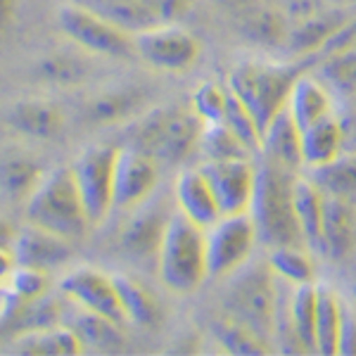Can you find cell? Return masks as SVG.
<instances>
[{"mask_svg": "<svg viewBox=\"0 0 356 356\" xmlns=\"http://www.w3.org/2000/svg\"><path fill=\"white\" fill-rule=\"evenodd\" d=\"M295 181L297 174L285 166L266 159L257 166V188L250 214L264 245L278 247L304 243L295 214Z\"/></svg>", "mask_w": 356, "mask_h": 356, "instance_id": "obj_1", "label": "cell"}, {"mask_svg": "<svg viewBox=\"0 0 356 356\" xmlns=\"http://www.w3.org/2000/svg\"><path fill=\"white\" fill-rule=\"evenodd\" d=\"M202 119L183 107H159L143 114L126 134V145L150 154L157 162L181 164L200 147Z\"/></svg>", "mask_w": 356, "mask_h": 356, "instance_id": "obj_2", "label": "cell"}, {"mask_svg": "<svg viewBox=\"0 0 356 356\" xmlns=\"http://www.w3.org/2000/svg\"><path fill=\"white\" fill-rule=\"evenodd\" d=\"M300 74L302 67L297 65L243 60L233 67L228 88L252 112L264 134L266 126L288 107L290 90Z\"/></svg>", "mask_w": 356, "mask_h": 356, "instance_id": "obj_3", "label": "cell"}, {"mask_svg": "<svg viewBox=\"0 0 356 356\" xmlns=\"http://www.w3.org/2000/svg\"><path fill=\"white\" fill-rule=\"evenodd\" d=\"M157 271L171 292L191 295L209 275L207 266V233L197 223L176 211L166 226L157 254Z\"/></svg>", "mask_w": 356, "mask_h": 356, "instance_id": "obj_4", "label": "cell"}, {"mask_svg": "<svg viewBox=\"0 0 356 356\" xmlns=\"http://www.w3.org/2000/svg\"><path fill=\"white\" fill-rule=\"evenodd\" d=\"M228 278L231 283L226 290V307L233 318L250 323L266 337H273L283 290L268 259H250Z\"/></svg>", "mask_w": 356, "mask_h": 356, "instance_id": "obj_5", "label": "cell"}, {"mask_svg": "<svg viewBox=\"0 0 356 356\" xmlns=\"http://www.w3.org/2000/svg\"><path fill=\"white\" fill-rule=\"evenodd\" d=\"M26 221L67 240L83 238L90 221L74 181L72 166L43 176L41 186L26 200Z\"/></svg>", "mask_w": 356, "mask_h": 356, "instance_id": "obj_6", "label": "cell"}, {"mask_svg": "<svg viewBox=\"0 0 356 356\" xmlns=\"http://www.w3.org/2000/svg\"><path fill=\"white\" fill-rule=\"evenodd\" d=\"M57 24H60L62 33L72 38L86 53L122 57V60L136 55L134 33L83 3L62 5L57 10Z\"/></svg>", "mask_w": 356, "mask_h": 356, "instance_id": "obj_7", "label": "cell"}, {"mask_svg": "<svg viewBox=\"0 0 356 356\" xmlns=\"http://www.w3.org/2000/svg\"><path fill=\"white\" fill-rule=\"evenodd\" d=\"M207 266L214 278H228L254 257L259 231L252 214H223L207 228Z\"/></svg>", "mask_w": 356, "mask_h": 356, "instance_id": "obj_8", "label": "cell"}, {"mask_svg": "<svg viewBox=\"0 0 356 356\" xmlns=\"http://www.w3.org/2000/svg\"><path fill=\"white\" fill-rule=\"evenodd\" d=\"M119 147L90 145L72 164V174L81 193L90 226H100L114 209V164Z\"/></svg>", "mask_w": 356, "mask_h": 356, "instance_id": "obj_9", "label": "cell"}, {"mask_svg": "<svg viewBox=\"0 0 356 356\" xmlns=\"http://www.w3.org/2000/svg\"><path fill=\"white\" fill-rule=\"evenodd\" d=\"M136 55L162 72H186L200 57V41L176 22L134 33Z\"/></svg>", "mask_w": 356, "mask_h": 356, "instance_id": "obj_10", "label": "cell"}, {"mask_svg": "<svg viewBox=\"0 0 356 356\" xmlns=\"http://www.w3.org/2000/svg\"><path fill=\"white\" fill-rule=\"evenodd\" d=\"M157 159L131 145L119 147L114 164V209H138L157 188Z\"/></svg>", "mask_w": 356, "mask_h": 356, "instance_id": "obj_11", "label": "cell"}, {"mask_svg": "<svg viewBox=\"0 0 356 356\" xmlns=\"http://www.w3.org/2000/svg\"><path fill=\"white\" fill-rule=\"evenodd\" d=\"M60 292L72 304H79L88 312L126 323L122 300H119L117 285H114V278L110 273H102L90 266L74 268L60 280Z\"/></svg>", "mask_w": 356, "mask_h": 356, "instance_id": "obj_12", "label": "cell"}, {"mask_svg": "<svg viewBox=\"0 0 356 356\" xmlns=\"http://www.w3.org/2000/svg\"><path fill=\"white\" fill-rule=\"evenodd\" d=\"M204 174L211 183L221 214H247L254 200L257 166L250 159H228V162H207Z\"/></svg>", "mask_w": 356, "mask_h": 356, "instance_id": "obj_13", "label": "cell"}, {"mask_svg": "<svg viewBox=\"0 0 356 356\" xmlns=\"http://www.w3.org/2000/svg\"><path fill=\"white\" fill-rule=\"evenodd\" d=\"M138 214L129 221V226L122 233V250L134 259L157 261L159 247H162L166 226L171 221V211L164 209V204H147L138 207Z\"/></svg>", "mask_w": 356, "mask_h": 356, "instance_id": "obj_14", "label": "cell"}, {"mask_svg": "<svg viewBox=\"0 0 356 356\" xmlns=\"http://www.w3.org/2000/svg\"><path fill=\"white\" fill-rule=\"evenodd\" d=\"M176 207L186 219L197 223L200 228H209L211 223L221 219V207L216 202V195L211 191V183L204 169H186L176 178Z\"/></svg>", "mask_w": 356, "mask_h": 356, "instance_id": "obj_15", "label": "cell"}, {"mask_svg": "<svg viewBox=\"0 0 356 356\" xmlns=\"http://www.w3.org/2000/svg\"><path fill=\"white\" fill-rule=\"evenodd\" d=\"M13 250L17 264L50 271V268L60 266L72 257V240L26 221V226L19 228V233H17Z\"/></svg>", "mask_w": 356, "mask_h": 356, "instance_id": "obj_16", "label": "cell"}, {"mask_svg": "<svg viewBox=\"0 0 356 356\" xmlns=\"http://www.w3.org/2000/svg\"><path fill=\"white\" fill-rule=\"evenodd\" d=\"M356 243V211L352 200L337 197L325 193V216L323 235H321V252L330 259H344L352 254Z\"/></svg>", "mask_w": 356, "mask_h": 356, "instance_id": "obj_17", "label": "cell"}, {"mask_svg": "<svg viewBox=\"0 0 356 356\" xmlns=\"http://www.w3.org/2000/svg\"><path fill=\"white\" fill-rule=\"evenodd\" d=\"M261 157L266 162H273L285 169L297 171L304 166V152H302V129L292 119V114L285 107L266 131L261 134Z\"/></svg>", "mask_w": 356, "mask_h": 356, "instance_id": "obj_18", "label": "cell"}, {"mask_svg": "<svg viewBox=\"0 0 356 356\" xmlns=\"http://www.w3.org/2000/svg\"><path fill=\"white\" fill-rule=\"evenodd\" d=\"M74 312L65 314V323L74 328L81 337L86 349H95V352H122L126 344V335L122 332V323L114 318H107L102 314L88 312V309L74 304Z\"/></svg>", "mask_w": 356, "mask_h": 356, "instance_id": "obj_19", "label": "cell"}, {"mask_svg": "<svg viewBox=\"0 0 356 356\" xmlns=\"http://www.w3.org/2000/svg\"><path fill=\"white\" fill-rule=\"evenodd\" d=\"M10 342L13 344L8 347V352L22 356H76L86 352L81 337L67 323L24 332V335L13 337Z\"/></svg>", "mask_w": 356, "mask_h": 356, "instance_id": "obj_20", "label": "cell"}, {"mask_svg": "<svg viewBox=\"0 0 356 356\" xmlns=\"http://www.w3.org/2000/svg\"><path fill=\"white\" fill-rule=\"evenodd\" d=\"M8 124L22 136L36 138V140H50L62 131L65 117L60 107L48 100H19L10 107Z\"/></svg>", "mask_w": 356, "mask_h": 356, "instance_id": "obj_21", "label": "cell"}, {"mask_svg": "<svg viewBox=\"0 0 356 356\" xmlns=\"http://www.w3.org/2000/svg\"><path fill=\"white\" fill-rule=\"evenodd\" d=\"M288 112L292 114V119H295L300 129H307V126L330 117V114H335L332 112L330 90L312 74L302 72L290 90Z\"/></svg>", "mask_w": 356, "mask_h": 356, "instance_id": "obj_22", "label": "cell"}, {"mask_svg": "<svg viewBox=\"0 0 356 356\" xmlns=\"http://www.w3.org/2000/svg\"><path fill=\"white\" fill-rule=\"evenodd\" d=\"M344 304L335 290L325 283H316V354L337 356L340 349Z\"/></svg>", "mask_w": 356, "mask_h": 356, "instance_id": "obj_23", "label": "cell"}, {"mask_svg": "<svg viewBox=\"0 0 356 356\" xmlns=\"http://www.w3.org/2000/svg\"><path fill=\"white\" fill-rule=\"evenodd\" d=\"M295 214L302 228L304 243L314 250H321V235H323L325 216V193L312 176H297L295 181Z\"/></svg>", "mask_w": 356, "mask_h": 356, "instance_id": "obj_24", "label": "cell"}, {"mask_svg": "<svg viewBox=\"0 0 356 356\" xmlns=\"http://www.w3.org/2000/svg\"><path fill=\"white\" fill-rule=\"evenodd\" d=\"M344 145V129L335 114L321 119L307 129H302V152H304V166L316 169L337 159L342 154Z\"/></svg>", "mask_w": 356, "mask_h": 356, "instance_id": "obj_25", "label": "cell"}, {"mask_svg": "<svg viewBox=\"0 0 356 356\" xmlns=\"http://www.w3.org/2000/svg\"><path fill=\"white\" fill-rule=\"evenodd\" d=\"M240 29L252 43L264 45V48H283L290 43L288 17L280 15L278 10L266 8V5L254 3L252 8L238 13Z\"/></svg>", "mask_w": 356, "mask_h": 356, "instance_id": "obj_26", "label": "cell"}, {"mask_svg": "<svg viewBox=\"0 0 356 356\" xmlns=\"http://www.w3.org/2000/svg\"><path fill=\"white\" fill-rule=\"evenodd\" d=\"M352 15L354 13H349V10H330V13L316 10V13L297 22V26H292L288 48L295 50L297 55L318 53V50L323 48V43L328 41L332 33H335Z\"/></svg>", "mask_w": 356, "mask_h": 356, "instance_id": "obj_27", "label": "cell"}, {"mask_svg": "<svg viewBox=\"0 0 356 356\" xmlns=\"http://www.w3.org/2000/svg\"><path fill=\"white\" fill-rule=\"evenodd\" d=\"M147 93L143 88L124 86V88L102 90L86 105V119L93 124H119L124 119L134 117L145 107Z\"/></svg>", "mask_w": 356, "mask_h": 356, "instance_id": "obj_28", "label": "cell"}, {"mask_svg": "<svg viewBox=\"0 0 356 356\" xmlns=\"http://www.w3.org/2000/svg\"><path fill=\"white\" fill-rule=\"evenodd\" d=\"M114 285H117L119 300H122L126 321H134L140 328H154L159 323V304L154 295L138 278L129 273H112Z\"/></svg>", "mask_w": 356, "mask_h": 356, "instance_id": "obj_29", "label": "cell"}, {"mask_svg": "<svg viewBox=\"0 0 356 356\" xmlns=\"http://www.w3.org/2000/svg\"><path fill=\"white\" fill-rule=\"evenodd\" d=\"M65 307L60 300L50 295H43L33 302H26L24 307L17 312V316L0 330V337H17L24 335V332H33L41 328H50V325H60L65 323Z\"/></svg>", "mask_w": 356, "mask_h": 356, "instance_id": "obj_30", "label": "cell"}, {"mask_svg": "<svg viewBox=\"0 0 356 356\" xmlns=\"http://www.w3.org/2000/svg\"><path fill=\"white\" fill-rule=\"evenodd\" d=\"M268 264H271L273 273L280 278V283L292 285V288L314 283V278H316L314 259H312V254H307V252L302 250V245L271 247Z\"/></svg>", "mask_w": 356, "mask_h": 356, "instance_id": "obj_31", "label": "cell"}, {"mask_svg": "<svg viewBox=\"0 0 356 356\" xmlns=\"http://www.w3.org/2000/svg\"><path fill=\"white\" fill-rule=\"evenodd\" d=\"M43 169L36 162L26 157H13L0 164V191L8 195L10 200H26L31 197L33 191L41 186Z\"/></svg>", "mask_w": 356, "mask_h": 356, "instance_id": "obj_32", "label": "cell"}, {"mask_svg": "<svg viewBox=\"0 0 356 356\" xmlns=\"http://www.w3.org/2000/svg\"><path fill=\"white\" fill-rule=\"evenodd\" d=\"M216 342L223 347V352L228 354H268V337L252 328L250 323L228 316L223 323L216 325Z\"/></svg>", "mask_w": 356, "mask_h": 356, "instance_id": "obj_33", "label": "cell"}, {"mask_svg": "<svg viewBox=\"0 0 356 356\" xmlns=\"http://www.w3.org/2000/svg\"><path fill=\"white\" fill-rule=\"evenodd\" d=\"M207 162H228V159H245L250 150L245 143L233 134L223 122H211L202 126L200 147Z\"/></svg>", "mask_w": 356, "mask_h": 356, "instance_id": "obj_34", "label": "cell"}, {"mask_svg": "<svg viewBox=\"0 0 356 356\" xmlns=\"http://www.w3.org/2000/svg\"><path fill=\"white\" fill-rule=\"evenodd\" d=\"M312 178L321 186V191L328 195H337V197H356V154L344 157L340 154L337 159L316 166L312 169Z\"/></svg>", "mask_w": 356, "mask_h": 356, "instance_id": "obj_35", "label": "cell"}, {"mask_svg": "<svg viewBox=\"0 0 356 356\" xmlns=\"http://www.w3.org/2000/svg\"><path fill=\"white\" fill-rule=\"evenodd\" d=\"M38 76L53 86H76L88 76V65L83 57L72 53H50L36 67Z\"/></svg>", "mask_w": 356, "mask_h": 356, "instance_id": "obj_36", "label": "cell"}, {"mask_svg": "<svg viewBox=\"0 0 356 356\" xmlns=\"http://www.w3.org/2000/svg\"><path fill=\"white\" fill-rule=\"evenodd\" d=\"M228 95H231L228 86H221L216 81H204L202 86L195 88L191 110L202 119V124L223 122L228 107Z\"/></svg>", "mask_w": 356, "mask_h": 356, "instance_id": "obj_37", "label": "cell"}, {"mask_svg": "<svg viewBox=\"0 0 356 356\" xmlns=\"http://www.w3.org/2000/svg\"><path fill=\"white\" fill-rule=\"evenodd\" d=\"M231 90V88H228ZM223 124L233 131L240 140L245 143V147L250 152H259L261 150V129L257 124V119L252 117V112L247 110L243 102L235 97V93L231 90L228 95V107H226V117H223Z\"/></svg>", "mask_w": 356, "mask_h": 356, "instance_id": "obj_38", "label": "cell"}, {"mask_svg": "<svg viewBox=\"0 0 356 356\" xmlns=\"http://www.w3.org/2000/svg\"><path fill=\"white\" fill-rule=\"evenodd\" d=\"M10 290L15 292L19 300L24 302H33L38 297L48 295L50 290V275L43 268L36 266H24V264H17L13 268V273L3 280Z\"/></svg>", "mask_w": 356, "mask_h": 356, "instance_id": "obj_39", "label": "cell"}, {"mask_svg": "<svg viewBox=\"0 0 356 356\" xmlns=\"http://www.w3.org/2000/svg\"><path fill=\"white\" fill-rule=\"evenodd\" d=\"M323 74L330 86H335L342 93L356 95V45L344 53L325 57Z\"/></svg>", "mask_w": 356, "mask_h": 356, "instance_id": "obj_40", "label": "cell"}, {"mask_svg": "<svg viewBox=\"0 0 356 356\" xmlns=\"http://www.w3.org/2000/svg\"><path fill=\"white\" fill-rule=\"evenodd\" d=\"M354 45H356V15L349 17V19L344 22L335 33H332L328 41L323 43V48L318 50V55L332 57L337 53H344V50L354 48Z\"/></svg>", "mask_w": 356, "mask_h": 356, "instance_id": "obj_41", "label": "cell"}, {"mask_svg": "<svg viewBox=\"0 0 356 356\" xmlns=\"http://www.w3.org/2000/svg\"><path fill=\"white\" fill-rule=\"evenodd\" d=\"M337 356H356V309L344 307Z\"/></svg>", "mask_w": 356, "mask_h": 356, "instance_id": "obj_42", "label": "cell"}, {"mask_svg": "<svg viewBox=\"0 0 356 356\" xmlns=\"http://www.w3.org/2000/svg\"><path fill=\"white\" fill-rule=\"evenodd\" d=\"M24 304L26 302L19 300V297H17L15 292L8 288V285L0 283V330H3L5 325H8L10 321L15 318L17 312H19Z\"/></svg>", "mask_w": 356, "mask_h": 356, "instance_id": "obj_43", "label": "cell"}, {"mask_svg": "<svg viewBox=\"0 0 356 356\" xmlns=\"http://www.w3.org/2000/svg\"><path fill=\"white\" fill-rule=\"evenodd\" d=\"M17 266V257L13 247H0V283L13 273V268Z\"/></svg>", "mask_w": 356, "mask_h": 356, "instance_id": "obj_44", "label": "cell"}, {"mask_svg": "<svg viewBox=\"0 0 356 356\" xmlns=\"http://www.w3.org/2000/svg\"><path fill=\"white\" fill-rule=\"evenodd\" d=\"M15 17V0H0V36L8 31Z\"/></svg>", "mask_w": 356, "mask_h": 356, "instance_id": "obj_45", "label": "cell"}, {"mask_svg": "<svg viewBox=\"0 0 356 356\" xmlns=\"http://www.w3.org/2000/svg\"><path fill=\"white\" fill-rule=\"evenodd\" d=\"M17 233L19 228H15L8 219H0V247H15Z\"/></svg>", "mask_w": 356, "mask_h": 356, "instance_id": "obj_46", "label": "cell"}, {"mask_svg": "<svg viewBox=\"0 0 356 356\" xmlns=\"http://www.w3.org/2000/svg\"><path fill=\"white\" fill-rule=\"evenodd\" d=\"M216 3H219L221 8L231 10V13H243V10L252 8V5H254L257 0H216Z\"/></svg>", "mask_w": 356, "mask_h": 356, "instance_id": "obj_47", "label": "cell"}, {"mask_svg": "<svg viewBox=\"0 0 356 356\" xmlns=\"http://www.w3.org/2000/svg\"><path fill=\"white\" fill-rule=\"evenodd\" d=\"M354 297H356V285H354Z\"/></svg>", "mask_w": 356, "mask_h": 356, "instance_id": "obj_48", "label": "cell"}]
</instances>
